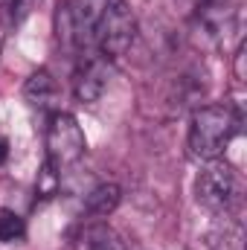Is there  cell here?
I'll return each instance as SVG.
<instances>
[{"mask_svg":"<svg viewBox=\"0 0 247 250\" xmlns=\"http://www.w3.org/2000/svg\"><path fill=\"white\" fill-rule=\"evenodd\" d=\"M236 79L245 82V44H239L236 50Z\"/></svg>","mask_w":247,"mask_h":250,"instance_id":"15","label":"cell"},{"mask_svg":"<svg viewBox=\"0 0 247 250\" xmlns=\"http://www.w3.org/2000/svg\"><path fill=\"white\" fill-rule=\"evenodd\" d=\"M198 35L209 44H224V38L236 29V9L230 3H218L212 0L209 6H204L195 18H192Z\"/></svg>","mask_w":247,"mask_h":250,"instance_id":"6","label":"cell"},{"mask_svg":"<svg viewBox=\"0 0 247 250\" xmlns=\"http://www.w3.org/2000/svg\"><path fill=\"white\" fill-rule=\"evenodd\" d=\"M134 38H137V18L128 9V3L125 0H108L102 18L96 23V32H93L96 56L114 62L131 50Z\"/></svg>","mask_w":247,"mask_h":250,"instance_id":"2","label":"cell"},{"mask_svg":"<svg viewBox=\"0 0 247 250\" xmlns=\"http://www.w3.org/2000/svg\"><path fill=\"white\" fill-rule=\"evenodd\" d=\"M87 250H125L123 239L114 233V230H108V227H96L93 233H90V248Z\"/></svg>","mask_w":247,"mask_h":250,"instance_id":"12","label":"cell"},{"mask_svg":"<svg viewBox=\"0 0 247 250\" xmlns=\"http://www.w3.org/2000/svg\"><path fill=\"white\" fill-rule=\"evenodd\" d=\"M108 0H64L56 15V29L67 47H93L96 23Z\"/></svg>","mask_w":247,"mask_h":250,"instance_id":"3","label":"cell"},{"mask_svg":"<svg viewBox=\"0 0 247 250\" xmlns=\"http://www.w3.org/2000/svg\"><path fill=\"white\" fill-rule=\"evenodd\" d=\"M87 148L84 131L73 114L53 111L47 123V160L62 172L64 166H73Z\"/></svg>","mask_w":247,"mask_h":250,"instance_id":"4","label":"cell"},{"mask_svg":"<svg viewBox=\"0 0 247 250\" xmlns=\"http://www.w3.org/2000/svg\"><path fill=\"white\" fill-rule=\"evenodd\" d=\"M108 79H111L108 59L90 56L87 62H82L79 73H76V99L79 102H96L108 90Z\"/></svg>","mask_w":247,"mask_h":250,"instance_id":"7","label":"cell"},{"mask_svg":"<svg viewBox=\"0 0 247 250\" xmlns=\"http://www.w3.org/2000/svg\"><path fill=\"white\" fill-rule=\"evenodd\" d=\"M209 3H212V0H175L178 12H181L184 18H189V21H192V18H195L204 6H209Z\"/></svg>","mask_w":247,"mask_h":250,"instance_id":"14","label":"cell"},{"mask_svg":"<svg viewBox=\"0 0 247 250\" xmlns=\"http://www.w3.org/2000/svg\"><path fill=\"white\" fill-rule=\"evenodd\" d=\"M0 3H3V9H6L12 23H21L32 12V6H35V0H0Z\"/></svg>","mask_w":247,"mask_h":250,"instance_id":"13","label":"cell"},{"mask_svg":"<svg viewBox=\"0 0 247 250\" xmlns=\"http://www.w3.org/2000/svg\"><path fill=\"white\" fill-rule=\"evenodd\" d=\"M239 195V178L236 169L224 160H209L201 175L195 178V198L201 207H206L209 212H224Z\"/></svg>","mask_w":247,"mask_h":250,"instance_id":"5","label":"cell"},{"mask_svg":"<svg viewBox=\"0 0 247 250\" xmlns=\"http://www.w3.org/2000/svg\"><path fill=\"white\" fill-rule=\"evenodd\" d=\"M59 82L53 79V73L47 70H35L26 84H23V99L38 108V111H56V102H59Z\"/></svg>","mask_w":247,"mask_h":250,"instance_id":"8","label":"cell"},{"mask_svg":"<svg viewBox=\"0 0 247 250\" xmlns=\"http://www.w3.org/2000/svg\"><path fill=\"white\" fill-rule=\"evenodd\" d=\"M242 111L233 105H204L192 114L189 123V148L201 160H215L230 146V140L239 134Z\"/></svg>","mask_w":247,"mask_h":250,"instance_id":"1","label":"cell"},{"mask_svg":"<svg viewBox=\"0 0 247 250\" xmlns=\"http://www.w3.org/2000/svg\"><path fill=\"white\" fill-rule=\"evenodd\" d=\"M59 187H62V172L50 160H44V166H41V172L35 178V195L44 198V201H50V198L59 195Z\"/></svg>","mask_w":247,"mask_h":250,"instance_id":"10","label":"cell"},{"mask_svg":"<svg viewBox=\"0 0 247 250\" xmlns=\"http://www.w3.org/2000/svg\"><path fill=\"white\" fill-rule=\"evenodd\" d=\"M23 236H26V224H23V218H21L15 209L0 207V242L12 245V242H21Z\"/></svg>","mask_w":247,"mask_h":250,"instance_id":"11","label":"cell"},{"mask_svg":"<svg viewBox=\"0 0 247 250\" xmlns=\"http://www.w3.org/2000/svg\"><path fill=\"white\" fill-rule=\"evenodd\" d=\"M9 157V143H6V137H0V163Z\"/></svg>","mask_w":247,"mask_h":250,"instance_id":"16","label":"cell"},{"mask_svg":"<svg viewBox=\"0 0 247 250\" xmlns=\"http://www.w3.org/2000/svg\"><path fill=\"white\" fill-rule=\"evenodd\" d=\"M120 198H123V192H120L117 184H99V187L87 195L84 209H87V215H93V218H108V215L120 207Z\"/></svg>","mask_w":247,"mask_h":250,"instance_id":"9","label":"cell"}]
</instances>
